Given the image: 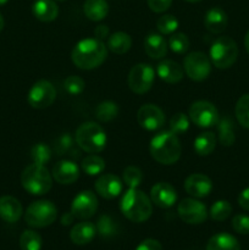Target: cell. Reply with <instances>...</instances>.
Masks as SVG:
<instances>
[{
    "mask_svg": "<svg viewBox=\"0 0 249 250\" xmlns=\"http://www.w3.org/2000/svg\"><path fill=\"white\" fill-rule=\"evenodd\" d=\"M106 46L97 38H85L80 41L71 54L72 62L81 70H93L99 67L106 60Z\"/></svg>",
    "mask_w": 249,
    "mask_h": 250,
    "instance_id": "1",
    "label": "cell"
},
{
    "mask_svg": "<svg viewBox=\"0 0 249 250\" xmlns=\"http://www.w3.org/2000/svg\"><path fill=\"white\" fill-rule=\"evenodd\" d=\"M120 209L124 217H127L129 221L141 224L151 216L153 205H151L150 198L145 193L137 188H129L122 195Z\"/></svg>",
    "mask_w": 249,
    "mask_h": 250,
    "instance_id": "2",
    "label": "cell"
},
{
    "mask_svg": "<svg viewBox=\"0 0 249 250\" xmlns=\"http://www.w3.org/2000/svg\"><path fill=\"white\" fill-rule=\"evenodd\" d=\"M181 143L177 136L170 131H164L151 138L149 151L155 161L163 165H172L181 156Z\"/></svg>",
    "mask_w": 249,
    "mask_h": 250,
    "instance_id": "3",
    "label": "cell"
},
{
    "mask_svg": "<svg viewBox=\"0 0 249 250\" xmlns=\"http://www.w3.org/2000/svg\"><path fill=\"white\" fill-rule=\"evenodd\" d=\"M21 185L32 195H44L53 187V176L43 165L31 164L21 173Z\"/></svg>",
    "mask_w": 249,
    "mask_h": 250,
    "instance_id": "4",
    "label": "cell"
},
{
    "mask_svg": "<svg viewBox=\"0 0 249 250\" xmlns=\"http://www.w3.org/2000/svg\"><path fill=\"white\" fill-rule=\"evenodd\" d=\"M106 142L104 128L95 122H84L76 131V143L85 153H100L106 146Z\"/></svg>",
    "mask_w": 249,
    "mask_h": 250,
    "instance_id": "5",
    "label": "cell"
},
{
    "mask_svg": "<svg viewBox=\"0 0 249 250\" xmlns=\"http://www.w3.org/2000/svg\"><path fill=\"white\" fill-rule=\"evenodd\" d=\"M210 61L217 68H228L236 62L238 56V46L231 37H219L212 43L209 51Z\"/></svg>",
    "mask_w": 249,
    "mask_h": 250,
    "instance_id": "6",
    "label": "cell"
},
{
    "mask_svg": "<svg viewBox=\"0 0 249 250\" xmlns=\"http://www.w3.org/2000/svg\"><path fill=\"white\" fill-rule=\"evenodd\" d=\"M58 217V209L50 200L33 202L24 212V221L34 229H44L53 224Z\"/></svg>",
    "mask_w": 249,
    "mask_h": 250,
    "instance_id": "7",
    "label": "cell"
},
{
    "mask_svg": "<svg viewBox=\"0 0 249 250\" xmlns=\"http://www.w3.org/2000/svg\"><path fill=\"white\" fill-rule=\"evenodd\" d=\"M183 70L192 81L202 82L207 80L211 72V61L204 53L193 51L183 60Z\"/></svg>",
    "mask_w": 249,
    "mask_h": 250,
    "instance_id": "8",
    "label": "cell"
},
{
    "mask_svg": "<svg viewBox=\"0 0 249 250\" xmlns=\"http://www.w3.org/2000/svg\"><path fill=\"white\" fill-rule=\"evenodd\" d=\"M155 71L149 63H137L128 73V87L136 94H144L153 87Z\"/></svg>",
    "mask_w": 249,
    "mask_h": 250,
    "instance_id": "9",
    "label": "cell"
},
{
    "mask_svg": "<svg viewBox=\"0 0 249 250\" xmlns=\"http://www.w3.org/2000/svg\"><path fill=\"white\" fill-rule=\"evenodd\" d=\"M189 120L198 127L209 128L219 122V111L214 104L207 100L194 102L189 107Z\"/></svg>",
    "mask_w": 249,
    "mask_h": 250,
    "instance_id": "10",
    "label": "cell"
},
{
    "mask_svg": "<svg viewBox=\"0 0 249 250\" xmlns=\"http://www.w3.org/2000/svg\"><path fill=\"white\" fill-rule=\"evenodd\" d=\"M56 99L55 87L49 81L41 80L34 83L27 95V102L33 109H46Z\"/></svg>",
    "mask_w": 249,
    "mask_h": 250,
    "instance_id": "11",
    "label": "cell"
},
{
    "mask_svg": "<svg viewBox=\"0 0 249 250\" xmlns=\"http://www.w3.org/2000/svg\"><path fill=\"white\" fill-rule=\"evenodd\" d=\"M177 214L183 222L189 225L203 224L208 219L207 207L194 198L181 200L177 207Z\"/></svg>",
    "mask_w": 249,
    "mask_h": 250,
    "instance_id": "12",
    "label": "cell"
},
{
    "mask_svg": "<svg viewBox=\"0 0 249 250\" xmlns=\"http://www.w3.org/2000/svg\"><path fill=\"white\" fill-rule=\"evenodd\" d=\"M98 209L97 195L92 190H82L78 193L71 204V212L76 219L87 220L94 216Z\"/></svg>",
    "mask_w": 249,
    "mask_h": 250,
    "instance_id": "13",
    "label": "cell"
},
{
    "mask_svg": "<svg viewBox=\"0 0 249 250\" xmlns=\"http://www.w3.org/2000/svg\"><path fill=\"white\" fill-rule=\"evenodd\" d=\"M137 120L142 128L146 131H156L165 124V115L156 105L145 104L137 112Z\"/></svg>",
    "mask_w": 249,
    "mask_h": 250,
    "instance_id": "14",
    "label": "cell"
},
{
    "mask_svg": "<svg viewBox=\"0 0 249 250\" xmlns=\"http://www.w3.org/2000/svg\"><path fill=\"white\" fill-rule=\"evenodd\" d=\"M151 203L161 209H168L177 200V193L173 186L167 182H159L154 185L150 189Z\"/></svg>",
    "mask_w": 249,
    "mask_h": 250,
    "instance_id": "15",
    "label": "cell"
},
{
    "mask_svg": "<svg viewBox=\"0 0 249 250\" xmlns=\"http://www.w3.org/2000/svg\"><path fill=\"white\" fill-rule=\"evenodd\" d=\"M95 192L104 199H114L122 192V181L117 176L106 173L95 181Z\"/></svg>",
    "mask_w": 249,
    "mask_h": 250,
    "instance_id": "16",
    "label": "cell"
},
{
    "mask_svg": "<svg viewBox=\"0 0 249 250\" xmlns=\"http://www.w3.org/2000/svg\"><path fill=\"white\" fill-rule=\"evenodd\" d=\"M185 189L187 194L193 198H204L210 194L212 189V182L208 176L202 173H193L185 181Z\"/></svg>",
    "mask_w": 249,
    "mask_h": 250,
    "instance_id": "17",
    "label": "cell"
},
{
    "mask_svg": "<svg viewBox=\"0 0 249 250\" xmlns=\"http://www.w3.org/2000/svg\"><path fill=\"white\" fill-rule=\"evenodd\" d=\"M51 176L60 185H72L80 177V168L73 161L60 160L54 165Z\"/></svg>",
    "mask_w": 249,
    "mask_h": 250,
    "instance_id": "18",
    "label": "cell"
},
{
    "mask_svg": "<svg viewBox=\"0 0 249 250\" xmlns=\"http://www.w3.org/2000/svg\"><path fill=\"white\" fill-rule=\"evenodd\" d=\"M22 212H23V208L16 198L11 195L0 197V219L9 224H14L21 219Z\"/></svg>",
    "mask_w": 249,
    "mask_h": 250,
    "instance_id": "19",
    "label": "cell"
},
{
    "mask_svg": "<svg viewBox=\"0 0 249 250\" xmlns=\"http://www.w3.org/2000/svg\"><path fill=\"white\" fill-rule=\"evenodd\" d=\"M95 233H97L95 225L89 221H83L72 227L70 238L76 246H85L94 239Z\"/></svg>",
    "mask_w": 249,
    "mask_h": 250,
    "instance_id": "20",
    "label": "cell"
},
{
    "mask_svg": "<svg viewBox=\"0 0 249 250\" xmlns=\"http://www.w3.org/2000/svg\"><path fill=\"white\" fill-rule=\"evenodd\" d=\"M183 67L173 60H164L156 66V73L166 83H178L183 78Z\"/></svg>",
    "mask_w": 249,
    "mask_h": 250,
    "instance_id": "21",
    "label": "cell"
},
{
    "mask_svg": "<svg viewBox=\"0 0 249 250\" xmlns=\"http://www.w3.org/2000/svg\"><path fill=\"white\" fill-rule=\"evenodd\" d=\"M167 43L161 34L150 33L144 39V51L151 59H163L167 53Z\"/></svg>",
    "mask_w": 249,
    "mask_h": 250,
    "instance_id": "22",
    "label": "cell"
},
{
    "mask_svg": "<svg viewBox=\"0 0 249 250\" xmlns=\"http://www.w3.org/2000/svg\"><path fill=\"white\" fill-rule=\"evenodd\" d=\"M228 19H227L226 12L220 7H212L205 14L204 26L211 33H221L226 29Z\"/></svg>",
    "mask_w": 249,
    "mask_h": 250,
    "instance_id": "23",
    "label": "cell"
},
{
    "mask_svg": "<svg viewBox=\"0 0 249 250\" xmlns=\"http://www.w3.org/2000/svg\"><path fill=\"white\" fill-rule=\"evenodd\" d=\"M34 17L42 22H51L58 17L59 6L54 0H36L32 5Z\"/></svg>",
    "mask_w": 249,
    "mask_h": 250,
    "instance_id": "24",
    "label": "cell"
},
{
    "mask_svg": "<svg viewBox=\"0 0 249 250\" xmlns=\"http://www.w3.org/2000/svg\"><path fill=\"white\" fill-rule=\"evenodd\" d=\"M83 11L90 21H102L109 12V5L106 0H85Z\"/></svg>",
    "mask_w": 249,
    "mask_h": 250,
    "instance_id": "25",
    "label": "cell"
},
{
    "mask_svg": "<svg viewBox=\"0 0 249 250\" xmlns=\"http://www.w3.org/2000/svg\"><path fill=\"white\" fill-rule=\"evenodd\" d=\"M207 250H241V247L232 234L217 233L209 239Z\"/></svg>",
    "mask_w": 249,
    "mask_h": 250,
    "instance_id": "26",
    "label": "cell"
},
{
    "mask_svg": "<svg viewBox=\"0 0 249 250\" xmlns=\"http://www.w3.org/2000/svg\"><path fill=\"white\" fill-rule=\"evenodd\" d=\"M132 46V38L126 32H115L107 38V48L117 55L126 54Z\"/></svg>",
    "mask_w": 249,
    "mask_h": 250,
    "instance_id": "27",
    "label": "cell"
},
{
    "mask_svg": "<svg viewBox=\"0 0 249 250\" xmlns=\"http://www.w3.org/2000/svg\"><path fill=\"white\" fill-rule=\"evenodd\" d=\"M217 132H219V142L224 146H231L236 141L234 134V124L231 117L225 116L217 122Z\"/></svg>",
    "mask_w": 249,
    "mask_h": 250,
    "instance_id": "28",
    "label": "cell"
},
{
    "mask_svg": "<svg viewBox=\"0 0 249 250\" xmlns=\"http://www.w3.org/2000/svg\"><path fill=\"white\" fill-rule=\"evenodd\" d=\"M215 146H216V137L211 132L200 133L194 141V150L200 156H207L211 154Z\"/></svg>",
    "mask_w": 249,
    "mask_h": 250,
    "instance_id": "29",
    "label": "cell"
},
{
    "mask_svg": "<svg viewBox=\"0 0 249 250\" xmlns=\"http://www.w3.org/2000/svg\"><path fill=\"white\" fill-rule=\"evenodd\" d=\"M119 115V106L116 103L111 100H105L102 102L97 107H95V116L102 122H110L116 119Z\"/></svg>",
    "mask_w": 249,
    "mask_h": 250,
    "instance_id": "30",
    "label": "cell"
},
{
    "mask_svg": "<svg viewBox=\"0 0 249 250\" xmlns=\"http://www.w3.org/2000/svg\"><path fill=\"white\" fill-rule=\"evenodd\" d=\"M81 167L88 176H98L104 171L105 160L95 154H90L83 159Z\"/></svg>",
    "mask_w": 249,
    "mask_h": 250,
    "instance_id": "31",
    "label": "cell"
},
{
    "mask_svg": "<svg viewBox=\"0 0 249 250\" xmlns=\"http://www.w3.org/2000/svg\"><path fill=\"white\" fill-rule=\"evenodd\" d=\"M95 229H97V232L103 238H110V237H114L117 233L119 227H117V224L112 220L111 216H109V215H102L98 219Z\"/></svg>",
    "mask_w": 249,
    "mask_h": 250,
    "instance_id": "32",
    "label": "cell"
},
{
    "mask_svg": "<svg viewBox=\"0 0 249 250\" xmlns=\"http://www.w3.org/2000/svg\"><path fill=\"white\" fill-rule=\"evenodd\" d=\"M20 248L21 250H41L42 237L36 231L27 229L20 237Z\"/></svg>",
    "mask_w": 249,
    "mask_h": 250,
    "instance_id": "33",
    "label": "cell"
},
{
    "mask_svg": "<svg viewBox=\"0 0 249 250\" xmlns=\"http://www.w3.org/2000/svg\"><path fill=\"white\" fill-rule=\"evenodd\" d=\"M209 214L215 221H225L232 214V205L227 200H217L211 205Z\"/></svg>",
    "mask_w": 249,
    "mask_h": 250,
    "instance_id": "34",
    "label": "cell"
},
{
    "mask_svg": "<svg viewBox=\"0 0 249 250\" xmlns=\"http://www.w3.org/2000/svg\"><path fill=\"white\" fill-rule=\"evenodd\" d=\"M31 159L33 164L45 166V164H48L51 159V149L45 143L34 144L31 149Z\"/></svg>",
    "mask_w": 249,
    "mask_h": 250,
    "instance_id": "35",
    "label": "cell"
},
{
    "mask_svg": "<svg viewBox=\"0 0 249 250\" xmlns=\"http://www.w3.org/2000/svg\"><path fill=\"white\" fill-rule=\"evenodd\" d=\"M234 114L239 125L249 128V94H244L239 98L236 104Z\"/></svg>",
    "mask_w": 249,
    "mask_h": 250,
    "instance_id": "36",
    "label": "cell"
},
{
    "mask_svg": "<svg viewBox=\"0 0 249 250\" xmlns=\"http://www.w3.org/2000/svg\"><path fill=\"white\" fill-rule=\"evenodd\" d=\"M122 180L128 188H138L143 181V172L137 166H128L124 170Z\"/></svg>",
    "mask_w": 249,
    "mask_h": 250,
    "instance_id": "37",
    "label": "cell"
},
{
    "mask_svg": "<svg viewBox=\"0 0 249 250\" xmlns=\"http://www.w3.org/2000/svg\"><path fill=\"white\" fill-rule=\"evenodd\" d=\"M168 48L176 54H185L189 49V39L185 33H172L168 39Z\"/></svg>",
    "mask_w": 249,
    "mask_h": 250,
    "instance_id": "38",
    "label": "cell"
},
{
    "mask_svg": "<svg viewBox=\"0 0 249 250\" xmlns=\"http://www.w3.org/2000/svg\"><path fill=\"white\" fill-rule=\"evenodd\" d=\"M189 116L182 112H177L170 119V132L175 133L176 136L183 134L189 128Z\"/></svg>",
    "mask_w": 249,
    "mask_h": 250,
    "instance_id": "39",
    "label": "cell"
},
{
    "mask_svg": "<svg viewBox=\"0 0 249 250\" xmlns=\"http://www.w3.org/2000/svg\"><path fill=\"white\" fill-rule=\"evenodd\" d=\"M178 20L173 15H163L156 21V28L161 34H172L178 28Z\"/></svg>",
    "mask_w": 249,
    "mask_h": 250,
    "instance_id": "40",
    "label": "cell"
},
{
    "mask_svg": "<svg viewBox=\"0 0 249 250\" xmlns=\"http://www.w3.org/2000/svg\"><path fill=\"white\" fill-rule=\"evenodd\" d=\"M63 88L71 95H78L84 90L85 82L78 76H68L63 82Z\"/></svg>",
    "mask_w": 249,
    "mask_h": 250,
    "instance_id": "41",
    "label": "cell"
},
{
    "mask_svg": "<svg viewBox=\"0 0 249 250\" xmlns=\"http://www.w3.org/2000/svg\"><path fill=\"white\" fill-rule=\"evenodd\" d=\"M73 146V138L70 133H63L55 142V150L58 155H65Z\"/></svg>",
    "mask_w": 249,
    "mask_h": 250,
    "instance_id": "42",
    "label": "cell"
},
{
    "mask_svg": "<svg viewBox=\"0 0 249 250\" xmlns=\"http://www.w3.org/2000/svg\"><path fill=\"white\" fill-rule=\"evenodd\" d=\"M232 227L239 234H249V216L239 214L232 220Z\"/></svg>",
    "mask_w": 249,
    "mask_h": 250,
    "instance_id": "43",
    "label": "cell"
},
{
    "mask_svg": "<svg viewBox=\"0 0 249 250\" xmlns=\"http://www.w3.org/2000/svg\"><path fill=\"white\" fill-rule=\"evenodd\" d=\"M146 1H148L149 9L158 14L166 11L172 4V0H146Z\"/></svg>",
    "mask_w": 249,
    "mask_h": 250,
    "instance_id": "44",
    "label": "cell"
},
{
    "mask_svg": "<svg viewBox=\"0 0 249 250\" xmlns=\"http://www.w3.org/2000/svg\"><path fill=\"white\" fill-rule=\"evenodd\" d=\"M136 250H163V246L159 241L156 239H144L139 246L137 247Z\"/></svg>",
    "mask_w": 249,
    "mask_h": 250,
    "instance_id": "45",
    "label": "cell"
},
{
    "mask_svg": "<svg viewBox=\"0 0 249 250\" xmlns=\"http://www.w3.org/2000/svg\"><path fill=\"white\" fill-rule=\"evenodd\" d=\"M238 204L242 209L249 211V187L242 190L238 195Z\"/></svg>",
    "mask_w": 249,
    "mask_h": 250,
    "instance_id": "46",
    "label": "cell"
},
{
    "mask_svg": "<svg viewBox=\"0 0 249 250\" xmlns=\"http://www.w3.org/2000/svg\"><path fill=\"white\" fill-rule=\"evenodd\" d=\"M110 36L109 27L106 24H99L97 28L94 29V37L99 41H103V39H107Z\"/></svg>",
    "mask_w": 249,
    "mask_h": 250,
    "instance_id": "47",
    "label": "cell"
},
{
    "mask_svg": "<svg viewBox=\"0 0 249 250\" xmlns=\"http://www.w3.org/2000/svg\"><path fill=\"white\" fill-rule=\"evenodd\" d=\"M75 219L76 217L73 216L72 212H66V214H63L62 217H61V225H62V226H68V225L72 224Z\"/></svg>",
    "mask_w": 249,
    "mask_h": 250,
    "instance_id": "48",
    "label": "cell"
},
{
    "mask_svg": "<svg viewBox=\"0 0 249 250\" xmlns=\"http://www.w3.org/2000/svg\"><path fill=\"white\" fill-rule=\"evenodd\" d=\"M244 46H246V50H247V53L249 54V31L247 32L246 37H244Z\"/></svg>",
    "mask_w": 249,
    "mask_h": 250,
    "instance_id": "49",
    "label": "cell"
},
{
    "mask_svg": "<svg viewBox=\"0 0 249 250\" xmlns=\"http://www.w3.org/2000/svg\"><path fill=\"white\" fill-rule=\"evenodd\" d=\"M4 24H5L4 17H2L1 14H0V32H1L2 28H4Z\"/></svg>",
    "mask_w": 249,
    "mask_h": 250,
    "instance_id": "50",
    "label": "cell"
},
{
    "mask_svg": "<svg viewBox=\"0 0 249 250\" xmlns=\"http://www.w3.org/2000/svg\"><path fill=\"white\" fill-rule=\"evenodd\" d=\"M7 1H9V0H0V6H2V5L6 4Z\"/></svg>",
    "mask_w": 249,
    "mask_h": 250,
    "instance_id": "51",
    "label": "cell"
},
{
    "mask_svg": "<svg viewBox=\"0 0 249 250\" xmlns=\"http://www.w3.org/2000/svg\"><path fill=\"white\" fill-rule=\"evenodd\" d=\"M186 1H189V2H198V1H200V0H186Z\"/></svg>",
    "mask_w": 249,
    "mask_h": 250,
    "instance_id": "52",
    "label": "cell"
},
{
    "mask_svg": "<svg viewBox=\"0 0 249 250\" xmlns=\"http://www.w3.org/2000/svg\"><path fill=\"white\" fill-rule=\"evenodd\" d=\"M58 1H63V0H58Z\"/></svg>",
    "mask_w": 249,
    "mask_h": 250,
    "instance_id": "53",
    "label": "cell"
}]
</instances>
